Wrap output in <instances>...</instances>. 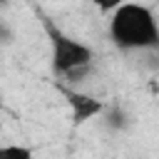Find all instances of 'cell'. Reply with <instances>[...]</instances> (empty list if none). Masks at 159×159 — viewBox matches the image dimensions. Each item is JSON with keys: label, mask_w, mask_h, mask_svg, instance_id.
I'll return each mask as SVG.
<instances>
[{"label": "cell", "mask_w": 159, "mask_h": 159, "mask_svg": "<svg viewBox=\"0 0 159 159\" xmlns=\"http://www.w3.org/2000/svg\"><path fill=\"white\" fill-rule=\"evenodd\" d=\"M109 40L119 50H154L159 45V27L152 7L142 2H122L109 12Z\"/></svg>", "instance_id": "obj_1"}, {"label": "cell", "mask_w": 159, "mask_h": 159, "mask_svg": "<svg viewBox=\"0 0 159 159\" xmlns=\"http://www.w3.org/2000/svg\"><path fill=\"white\" fill-rule=\"evenodd\" d=\"M45 32L50 40V60L52 70L65 77L70 84H77L92 67L94 62V50L84 45L82 40L62 32L52 20H45Z\"/></svg>", "instance_id": "obj_2"}, {"label": "cell", "mask_w": 159, "mask_h": 159, "mask_svg": "<svg viewBox=\"0 0 159 159\" xmlns=\"http://www.w3.org/2000/svg\"><path fill=\"white\" fill-rule=\"evenodd\" d=\"M60 92L65 94V99L70 104V112H72V122L75 124H84V122L104 114V107L107 104L102 99H97V97H92L87 92H80V89H70L65 84L60 87Z\"/></svg>", "instance_id": "obj_3"}, {"label": "cell", "mask_w": 159, "mask_h": 159, "mask_svg": "<svg viewBox=\"0 0 159 159\" xmlns=\"http://www.w3.org/2000/svg\"><path fill=\"white\" fill-rule=\"evenodd\" d=\"M0 159H35V152L25 144H0Z\"/></svg>", "instance_id": "obj_4"}, {"label": "cell", "mask_w": 159, "mask_h": 159, "mask_svg": "<svg viewBox=\"0 0 159 159\" xmlns=\"http://www.w3.org/2000/svg\"><path fill=\"white\" fill-rule=\"evenodd\" d=\"M104 112H107V107H104ZM107 124H109V127H114V129L127 127V114H124V109H119V107L109 109V112H107Z\"/></svg>", "instance_id": "obj_5"}, {"label": "cell", "mask_w": 159, "mask_h": 159, "mask_svg": "<svg viewBox=\"0 0 159 159\" xmlns=\"http://www.w3.org/2000/svg\"><path fill=\"white\" fill-rule=\"evenodd\" d=\"M92 2H94L102 12H112L117 5H122V2H127V0H92Z\"/></svg>", "instance_id": "obj_6"}, {"label": "cell", "mask_w": 159, "mask_h": 159, "mask_svg": "<svg viewBox=\"0 0 159 159\" xmlns=\"http://www.w3.org/2000/svg\"><path fill=\"white\" fill-rule=\"evenodd\" d=\"M0 40H2V42H10V40H12V30H10L5 22H0Z\"/></svg>", "instance_id": "obj_7"}, {"label": "cell", "mask_w": 159, "mask_h": 159, "mask_svg": "<svg viewBox=\"0 0 159 159\" xmlns=\"http://www.w3.org/2000/svg\"><path fill=\"white\" fill-rule=\"evenodd\" d=\"M5 2H7V0H0V7H2V5H5Z\"/></svg>", "instance_id": "obj_8"}]
</instances>
